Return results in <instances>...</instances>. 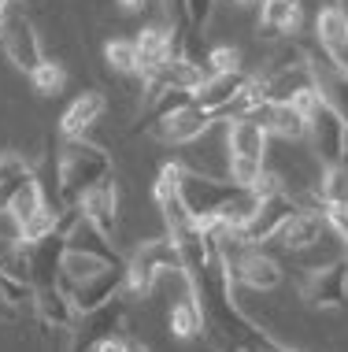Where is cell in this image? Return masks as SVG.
<instances>
[{
    "instance_id": "31",
    "label": "cell",
    "mask_w": 348,
    "mask_h": 352,
    "mask_svg": "<svg viewBox=\"0 0 348 352\" xmlns=\"http://www.w3.org/2000/svg\"><path fill=\"white\" fill-rule=\"evenodd\" d=\"M122 352H148V345L141 338H134V334H126V345H122Z\"/></svg>"
},
{
    "instance_id": "26",
    "label": "cell",
    "mask_w": 348,
    "mask_h": 352,
    "mask_svg": "<svg viewBox=\"0 0 348 352\" xmlns=\"http://www.w3.org/2000/svg\"><path fill=\"white\" fill-rule=\"evenodd\" d=\"M104 60L111 71L119 74H137L141 78V56H137V45L134 41H122V37H115V41L104 45Z\"/></svg>"
},
{
    "instance_id": "17",
    "label": "cell",
    "mask_w": 348,
    "mask_h": 352,
    "mask_svg": "<svg viewBox=\"0 0 348 352\" xmlns=\"http://www.w3.org/2000/svg\"><path fill=\"white\" fill-rule=\"evenodd\" d=\"M315 41L318 52L334 63H348V8L326 4L315 19Z\"/></svg>"
},
{
    "instance_id": "1",
    "label": "cell",
    "mask_w": 348,
    "mask_h": 352,
    "mask_svg": "<svg viewBox=\"0 0 348 352\" xmlns=\"http://www.w3.org/2000/svg\"><path fill=\"white\" fill-rule=\"evenodd\" d=\"M178 197H182L185 212H189L200 226H215L222 234H233L237 226L248 223V215L259 208V193L248 186L219 182L200 170H189L178 164Z\"/></svg>"
},
{
    "instance_id": "5",
    "label": "cell",
    "mask_w": 348,
    "mask_h": 352,
    "mask_svg": "<svg viewBox=\"0 0 348 352\" xmlns=\"http://www.w3.org/2000/svg\"><path fill=\"white\" fill-rule=\"evenodd\" d=\"M300 300L315 311H345L348 308V252L334 256L315 267H300L297 274Z\"/></svg>"
},
{
    "instance_id": "23",
    "label": "cell",
    "mask_w": 348,
    "mask_h": 352,
    "mask_svg": "<svg viewBox=\"0 0 348 352\" xmlns=\"http://www.w3.org/2000/svg\"><path fill=\"white\" fill-rule=\"evenodd\" d=\"M41 208H49V197H45V186H41V178L30 175L23 182V189L12 197V204H8V215H12V223H15V230H23L30 219L41 212Z\"/></svg>"
},
{
    "instance_id": "20",
    "label": "cell",
    "mask_w": 348,
    "mask_h": 352,
    "mask_svg": "<svg viewBox=\"0 0 348 352\" xmlns=\"http://www.w3.org/2000/svg\"><path fill=\"white\" fill-rule=\"evenodd\" d=\"M304 26V8L300 0H263L259 4V30L270 37H297Z\"/></svg>"
},
{
    "instance_id": "34",
    "label": "cell",
    "mask_w": 348,
    "mask_h": 352,
    "mask_svg": "<svg viewBox=\"0 0 348 352\" xmlns=\"http://www.w3.org/2000/svg\"><path fill=\"white\" fill-rule=\"evenodd\" d=\"M49 352H60V349H56V345H49Z\"/></svg>"
},
{
    "instance_id": "35",
    "label": "cell",
    "mask_w": 348,
    "mask_h": 352,
    "mask_svg": "<svg viewBox=\"0 0 348 352\" xmlns=\"http://www.w3.org/2000/svg\"><path fill=\"white\" fill-rule=\"evenodd\" d=\"M0 19H4V12H0Z\"/></svg>"
},
{
    "instance_id": "14",
    "label": "cell",
    "mask_w": 348,
    "mask_h": 352,
    "mask_svg": "<svg viewBox=\"0 0 348 352\" xmlns=\"http://www.w3.org/2000/svg\"><path fill=\"white\" fill-rule=\"evenodd\" d=\"M267 130L270 138H281V141H308V116L289 100H259L252 111H244Z\"/></svg>"
},
{
    "instance_id": "29",
    "label": "cell",
    "mask_w": 348,
    "mask_h": 352,
    "mask_svg": "<svg viewBox=\"0 0 348 352\" xmlns=\"http://www.w3.org/2000/svg\"><path fill=\"white\" fill-rule=\"evenodd\" d=\"M122 345H126V334H111L104 341H97L93 345V352H122Z\"/></svg>"
},
{
    "instance_id": "6",
    "label": "cell",
    "mask_w": 348,
    "mask_h": 352,
    "mask_svg": "<svg viewBox=\"0 0 348 352\" xmlns=\"http://www.w3.org/2000/svg\"><path fill=\"white\" fill-rule=\"evenodd\" d=\"M300 208H304V197H293L289 189H278V193L259 197V208L248 215L244 226H237L233 234H222V230L219 234L230 237V241H241V245H267L278 237V230L286 226V219L297 215Z\"/></svg>"
},
{
    "instance_id": "33",
    "label": "cell",
    "mask_w": 348,
    "mask_h": 352,
    "mask_svg": "<svg viewBox=\"0 0 348 352\" xmlns=\"http://www.w3.org/2000/svg\"><path fill=\"white\" fill-rule=\"evenodd\" d=\"M233 4H256V0H233Z\"/></svg>"
},
{
    "instance_id": "24",
    "label": "cell",
    "mask_w": 348,
    "mask_h": 352,
    "mask_svg": "<svg viewBox=\"0 0 348 352\" xmlns=\"http://www.w3.org/2000/svg\"><path fill=\"white\" fill-rule=\"evenodd\" d=\"M171 334L174 338H182V341H193V338H200L204 334V311L196 308V300L185 293L182 300H174V308H171Z\"/></svg>"
},
{
    "instance_id": "27",
    "label": "cell",
    "mask_w": 348,
    "mask_h": 352,
    "mask_svg": "<svg viewBox=\"0 0 348 352\" xmlns=\"http://www.w3.org/2000/svg\"><path fill=\"white\" fill-rule=\"evenodd\" d=\"M63 82H67V74H63V67L56 60H49V56H45V60L37 63V71L30 74V85L41 97H56V93L63 89Z\"/></svg>"
},
{
    "instance_id": "18",
    "label": "cell",
    "mask_w": 348,
    "mask_h": 352,
    "mask_svg": "<svg viewBox=\"0 0 348 352\" xmlns=\"http://www.w3.org/2000/svg\"><path fill=\"white\" fill-rule=\"evenodd\" d=\"M312 71H315V85L323 93V100L348 122V63H334L323 52H312Z\"/></svg>"
},
{
    "instance_id": "13",
    "label": "cell",
    "mask_w": 348,
    "mask_h": 352,
    "mask_svg": "<svg viewBox=\"0 0 348 352\" xmlns=\"http://www.w3.org/2000/svg\"><path fill=\"white\" fill-rule=\"evenodd\" d=\"M74 208H78V215L86 219V223H93L100 234H108L111 241H115V234H119V186H115V170L104 175L100 182H93L89 189H82L78 201H74Z\"/></svg>"
},
{
    "instance_id": "4",
    "label": "cell",
    "mask_w": 348,
    "mask_h": 352,
    "mask_svg": "<svg viewBox=\"0 0 348 352\" xmlns=\"http://www.w3.org/2000/svg\"><path fill=\"white\" fill-rule=\"evenodd\" d=\"M267 141L270 134L252 116H227V152L230 178L237 186H256L267 170Z\"/></svg>"
},
{
    "instance_id": "3",
    "label": "cell",
    "mask_w": 348,
    "mask_h": 352,
    "mask_svg": "<svg viewBox=\"0 0 348 352\" xmlns=\"http://www.w3.org/2000/svg\"><path fill=\"white\" fill-rule=\"evenodd\" d=\"M182 278V252L171 237H148L141 241L134 256L126 260V297H137V300H148L156 293L159 278Z\"/></svg>"
},
{
    "instance_id": "8",
    "label": "cell",
    "mask_w": 348,
    "mask_h": 352,
    "mask_svg": "<svg viewBox=\"0 0 348 352\" xmlns=\"http://www.w3.org/2000/svg\"><path fill=\"white\" fill-rule=\"evenodd\" d=\"M0 49L12 60L15 71H23L26 78L37 71V63L45 60V49H41V37H37L34 23L26 19V12H12L8 8L4 19H0Z\"/></svg>"
},
{
    "instance_id": "2",
    "label": "cell",
    "mask_w": 348,
    "mask_h": 352,
    "mask_svg": "<svg viewBox=\"0 0 348 352\" xmlns=\"http://www.w3.org/2000/svg\"><path fill=\"white\" fill-rule=\"evenodd\" d=\"M111 170H115L111 167V156L86 138H63L60 148H56V175H60V201L63 204H74L82 189L100 182Z\"/></svg>"
},
{
    "instance_id": "22",
    "label": "cell",
    "mask_w": 348,
    "mask_h": 352,
    "mask_svg": "<svg viewBox=\"0 0 348 352\" xmlns=\"http://www.w3.org/2000/svg\"><path fill=\"white\" fill-rule=\"evenodd\" d=\"M30 175H34V167H30V160H26L23 152H15V148L0 152V212H8L12 197L23 189V182Z\"/></svg>"
},
{
    "instance_id": "10",
    "label": "cell",
    "mask_w": 348,
    "mask_h": 352,
    "mask_svg": "<svg viewBox=\"0 0 348 352\" xmlns=\"http://www.w3.org/2000/svg\"><path fill=\"white\" fill-rule=\"evenodd\" d=\"M122 316H126V300L111 297L108 304H100V308L86 311V316L74 319V327L67 330V352H93L97 341H104L111 334H119L122 330Z\"/></svg>"
},
{
    "instance_id": "7",
    "label": "cell",
    "mask_w": 348,
    "mask_h": 352,
    "mask_svg": "<svg viewBox=\"0 0 348 352\" xmlns=\"http://www.w3.org/2000/svg\"><path fill=\"white\" fill-rule=\"evenodd\" d=\"M222 245H227L233 285H248L256 293H270L281 285V263L263 245H241V241H230V237H222Z\"/></svg>"
},
{
    "instance_id": "30",
    "label": "cell",
    "mask_w": 348,
    "mask_h": 352,
    "mask_svg": "<svg viewBox=\"0 0 348 352\" xmlns=\"http://www.w3.org/2000/svg\"><path fill=\"white\" fill-rule=\"evenodd\" d=\"M115 4H119L126 15H137V12H145V8H148V0H115Z\"/></svg>"
},
{
    "instance_id": "25",
    "label": "cell",
    "mask_w": 348,
    "mask_h": 352,
    "mask_svg": "<svg viewBox=\"0 0 348 352\" xmlns=\"http://www.w3.org/2000/svg\"><path fill=\"white\" fill-rule=\"evenodd\" d=\"M315 197H318V204H348V160L345 164L323 167L318 186H315Z\"/></svg>"
},
{
    "instance_id": "15",
    "label": "cell",
    "mask_w": 348,
    "mask_h": 352,
    "mask_svg": "<svg viewBox=\"0 0 348 352\" xmlns=\"http://www.w3.org/2000/svg\"><path fill=\"white\" fill-rule=\"evenodd\" d=\"M323 230H326V219H323V212H318L315 193H308L304 197V208H300L297 215L286 219V226L278 230L275 241L286 252H304V249H312V245L323 241Z\"/></svg>"
},
{
    "instance_id": "11",
    "label": "cell",
    "mask_w": 348,
    "mask_h": 352,
    "mask_svg": "<svg viewBox=\"0 0 348 352\" xmlns=\"http://www.w3.org/2000/svg\"><path fill=\"white\" fill-rule=\"evenodd\" d=\"M215 119L219 116H211V111H204L200 104L185 100V104H178V108L163 111V116L148 126V134H152L156 141H163V145H193L196 138L208 134Z\"/></svg>"
},
{
    "instance_id": "19",
    "label": "cell",
    "mask_w": 348,
    "mask_h": 352,
    "mask_svg": "<svg viewBox=\"0 0 348 352\" xmlns=\"http://www.w3.org/2000/svg\"><path fill=\"white\" fill-rule=\"evenodd\" d=\"M108 111V100L104 93L97 89H86L82 97H74L67 104V111L60 116V138H86L93 126L100 122V116Z\"/></svg>"
},
{
    "instance_id": "16",
    "label": "cell",
    "mask_w": 348,
    "mask_h": 352,
    "mask_svg": "<svg viewBox=\"0 0 348 352\" xmlns=\"http://www.w3.org/2000/svg\"><path fill=\"white\" fill-rule=\"evenodd\" d=\"M126 289V263H115V267L100 271L97 278L74 285V289H67V297L74 304V311L78 316H86V311L100 308V304H108L111 297H119V293Z\"/></svg>"
},
{
    "instance_id": "32",
    "label": "cell",
    "mask_w": 348,
    "mask_h": 352,
    "mask_svg": "<svg viewBox=\"0 0 348 352\" xmlns=\"http://www.w3.org/2000/svg\"><path fill=\"white\" fill-rule=\"evenodd\" d=\"M8 4H37V0H0V12H8Z\"/></svg>"
},
{
    "instance_id": "28",
    "label": "cell",
    "mask_w": 348,
    "mask_h": 352,
    "mask_svg": "<svg viewBox=\"0 0 348 352\" xmlns=\"http://www.w3.org/2000/svg\"><path fill=\"white\" fill-rule=\"evenodd\" d=\"M241 67V52L230 49V45H219V49L208 52V71H237Z\"/></svg>"
},
{
    "instance_id": "12",
    "label": "cell",
    "mask_w": 348,
    "mask_h": 352,
    "mask_svg": "<svg viewBox=\"0 0 348 352\" xmlns=\"http://www.w3.org/2000/svg\"><path fill=\"white\" fill-rule=\"evenodd\" d=\"M252 74L237 67V71H208L204 82L193 89V104H200L211 116H233V108L241 104L244 89H248Z\"/></svg>"
},
{
    "instance_id": "9",
    "label": "cell",
    "mask_w": 348,
    "mask_h": 352,
    "mask_svg": "<svg viewBox=\"0 0 348 352\" xmlns=\"http://www.w3.org/2000/svg\"><path fill=\"white\" fill-rule=\"evenodd\" d=\"M308 141H312V148H315L323 167L345 164L348 160V122L326 100H318V108L308 116Z\"/></svg>"
},
{
    "instance_id": "21",
    "label": "cell",
    "mask_w": 348,
    "mask_h": 352,
    "mask_svg": "<svg viewBox=\"0 0 348 352\" xmlns=\"http://www.w3.org/2000/svg\"><path fill=\"white\" fill-rule=\"evenodd\" d=\"M134 45H137V56H141V78L174 56V34L167 30V26H159V23L145 26V30L134 37Z\"/></svg>"
}]
</instances>
